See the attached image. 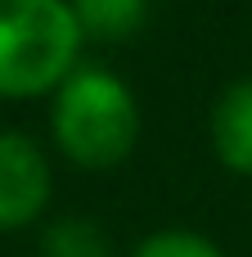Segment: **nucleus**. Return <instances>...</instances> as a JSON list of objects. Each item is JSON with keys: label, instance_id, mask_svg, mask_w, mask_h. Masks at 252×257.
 <instances>
[{"label": "nucleus", "instance_id": "nucleus-4", "mask_svg": "<svg viewBox=\"0 0 252 257\" xmlns=\"http://www.w3.org/2000/svg\"><path fill=\"white\" fill-rule=\"evenodd\" d=\"M207 140L230 176L252 181V77L230 81L207 113Z\"/></svg>", "mask_w": 252, "mask_h": 257}, {"label": "nucleus", "instance_id": "nucleus-3", "mask_svg": "<svg viewBox=\"0 0 252 257\" xmlns=\"http://www.w3.org/2000/svg\"><path fill=\"white\" fill-rule=\"evenodd\" d=\"M54 203V163L45 145L18 126H0V235L32 230Z\"/></svg>", "mask_w": 252, "mask_h": 257}, {"label": "nucleus", "instance_id": "nucleus-7", "mask_svg": "<svg viewBox=\"0 0 252 257\" xmlns=\"http://www.w3.org/2000/svg\"><path fill=\"white\" fill-rule=\"evenodd\" d=\"M126 257H225V248L203 235V230H189V226H162L144 239H135V248Z\"/></svg>", "mask_w": 252, "mask_h": 257}, {"label": "nucleus", "instance_id": "nucleus-1", "mask_svg": "<svg viewBox=\"0 0 252 257\" xmlns=\"http://www.w3.org/2000/svg\"><path fill=\"white\" fill-rule=\"evenodd\" d=\"M144 131V108L131 81L104 63H81L50 95V140L77 172L122 167Z\"/></svg>", "mask_w": 252, "mask_h": 257}, {"label": "nucleus", "instance_id": "nucleus-6", "mask_svg": "<svg viewBox=\"0 0 252 257\" xmlns=\"http://www.w3.org/2000/svg\"><path fill=\"white\" fill-rule=\"evenodd\" d=\"M36 257H117V248H113V235L95 217L63 212V217L41 221Z\"/></svg>", "mask_w": 252, "mask_h": 257}, {"label": "nucleus", "instance_id": "nucleus-5", "mask_svg": "<svg viewBox=\"0 0 252 257\" xmlns=\"http://www.w3.org/2000/svg\"><path fill=\"white\" fill-rule=\"evenodd\" d=\"M90 45H126L144 32L153 0H72Z\"/></svg>", "mask_w": 252, "mask_h": 257}, {"label": "nucleus", "instance_id": "nucleus-2", "mask_svg": "<svg viewBox=\"0 0 252 257\" xmlns=\"http://www.w3.org/2000/svg\"><path fill=\"white\" fill-rule=\"evenodd\" d=\"M86 45L72 0H0V99H50Z\"/></svg>", "mask_w": 252, "mask_h": 257}]
</instances>
